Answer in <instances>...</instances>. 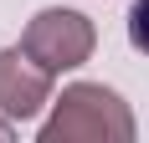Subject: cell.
Masks as SVG:
<instances>
[{
	"instance_id": "6da1fadb",
	"label": "cell",
	"mask_w": 149,
	"mask_h": 143,
	"mask_svg": "<svg viewBox=\"0 0 149 143\" xmlns=\"http://www.w3.org/2000/svg\"><path fill=\"white\" fill-rule=\"evenodd\" d=\"M41 143H134V113L113 87L72 82L62 87V97H52Z\"/></svg>"
},
{
	"instance_id": "7a4b0ae2",
	"label": "cell",
	"mask_w": 149,
	"mask_h": 143,
	"mask_svg": "<svg viewBox=\"0 0 149 143\" xmlns=\"http://www.w3.org/2000/svg\"><path fill=\"white\" fill-rule=\"evenodd\" d=\"M21 46H26V56H36L46 72H72L93 56V46H98V31L82 10H67V5H46L26 21L21 31Z\"/></svg>"
},
{
	"instance_id": "3957f363",
	"label": "cell",
	"mask_w": 149,
	"mask_h": 143,
	"mask_svg": "<svg viewBox=\"0 0 149 143\" xmlns=\"http://www.w3.org/2000/svg\"><path fill=\"white\" fill-rule=\"evenodd\" d=\"M52 77L36 56H26V46H5L0 51V113L15 123L41 118V107H52Z\"/></svg>"
},
{
	"instance_id": "277c9868",
	"label": "cell",
	"mask_w": 149,
	"mask_h": 143,
	"mask_svg": "<svg viewBox=\"0 0 149 143\" xmlns=\"http://www.w3.org/2000/svg\"><path fill=\"white\" fill-rule=\"evenodd\" d=\"M129 46L149 56V0H134L129 5Z\"/></svg>"
},
{
	"instance_id": "5b68a950",
	"label": "cell",
	"mask_w": 149,
	"mask_h": 143,
	"mask_svg": "<svg viewBox=\"0 0 149 143\" xmlns=\"http://www.w3.org/2000/svg\"><path fill=\"white\" fill-rule=\"evenodd\" d=\"M15 138V118H5V113H0V143H10Z\"/></svg>"
}]
</instances>
